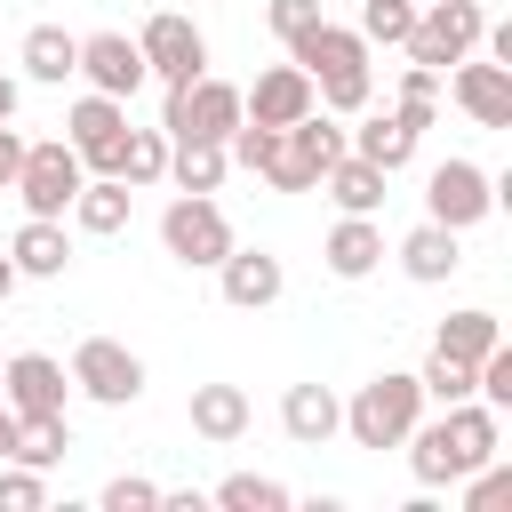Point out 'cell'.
I'll list each match as a JSON object with an SVG mask.
<instances>
[{
    "instance_id": "cell-24",
    "label": "cell",
    "mask_w": 512,
    "mask_h": 512,
    "mask_svg": "<svg viewBox=\"0 0 512 512\" xmlns=\"http://www.w3.org/2000/svg\"><path fill=\"white\" fill-rule=\"evenodd\" d=\"M192 432L216 440V448H232L248 432V392L240 384H192Z\"/></svg>"
},
{
    "instance_id": "cell-29",
    "label": "cell",
    "mask_w": 512,
    "mask_h": 512,
    "mask_svg": "<svg viewBox=\"0 0 512 512\" xmlns=\"http://www.w3.org/2000/svg\"><path fill=\"white\" fill-rule=\"evenodd\" d=\"M112 176H120V184H160V176H168V136H160V128H128Z\"/></svg>"
},
{
    "instance_id": "cell-18",
    "label": "cell",
    "mask_w": 512,
    "mask_h": 512,
    "mask_svg": "<svg viewBox=\"0 0 512 512\" xmlns=\"http://www.w3.org/2000/svg\"><path fill=\"white\" fill-rule=\"evenodd\" d=\"M8 256H16L24 280H64V264H72V232H64V216H24L16 240H8Z\"/></svg>"
},
{
    "instance_id": "cell-11",
    "label": "cell",
    "mask_w": 512,
    "mask_h": 512,
    "mask_svg": "<svg viewBox=\"0 0 512 512\" xmlns=\"http://www.w3.org/2000/svg\"><path fill=\"white\" fill-rule=\"evenodd\" d=\"M64 128H72L64 144L80 152V168H96V176L120 168V144H128V104H120V96H96V88H88V96L64 112Z\"/></svg>"
},
{
    "instance_id": "cell-38",
    "label": "cell",
    "mask_w": 512,
    "mask_h": 512,
    "mask_svg": "<svg viewBox=\"0 0 512 512\" xmlns=\"http://www.w3.org/2000/svg\"><path fill=\"white\" fill-rule=\"evenodd\" d=\"M8 456H16V408L0 400V464H8Z\"/></svg>"
},
{
    "instance_id": "cell-2",
    "label": "cell",
    "mask_w": 512,
    "mask_h": 512,
    "mask_svg": "<svg viewBox=\"0 0 512 512\" xmlns=\"http://www.w3.org/2000/svg\"><path fill=\"white\" fill-rule=\"evenodd\" d=\"M288 64H304L312 72V96H320V112H368V96H376V72H368V40L352 32V24H312V32H296L288 40Z\"/></svg>"
},
{
    "instance_id": "cell-21",
    "label": "cell",
    "mask_w": 512,
    "mask_h": 512,
    "mask_svg": "<svg viewBox=\"0 0 512 512\" xmlns=\"http://www.w3.org/2000/svg\"><path fill=\"white\" fill-rule=\"evenodd\" d=\"M320 192H328L344 216H376V208H384V168H376V160H360V152H344V160H328Z\"/></svg>"
},
{
    "instance_id": "cell-30",
    "label": "cell",
    "mask_w": 512,
    "mask_h": 512,
    "mask_svg": "<svg viewBox=\"0 0 512 512\" xmlns=\"http://www.w3.org/2000/svg\"><path fill=\"white\" fill-rule=\"evenodd\" d=\"M208 504H224V512H288V488L264 480V472H232V480H216Z\"/></svg>"
},
{
    "instance_id": "cell-19",
    "label": "cell",
    "mask_w": 512,
    "mask_h": 512,
    "mask_svg": "<svg viewBox=\"0 0 512 512\" xmlns=\"http://www.w3.org/2000/svg\"><path fill=\"white\" fill-rule=\"evenodd\" d=\"M320 256H328V272H336V280H368V272L384 264V224H376V216H344V224L328 232V248H320Z\"/></svg>"
},
{
    "instance_id": "cell-5",
    "label": "cell",
    "mask_w": 512,
    "mask_h": 512,
    "mask_svg": "<svg viewBox=\"0 0 512 512\" xmlns=\"http://www.w3.org/2000/svg\"><path fill=\"white\" fill-rule=\"evenodd\" d=\"M232 128H240V88H232V80L192 72V80L168 88V112H160V136H168V144H176V136H208V144H224Z\"/></svg>"
},
{
    "instance_id": "cell-8",
    "label": "cell",
    "mask_w": 512,
    "mask_h": 512,
    "mask_svg": "<svg viewBox=\"0 0 512 512\" xmlns=\"http://www.w3.org/2000/svg\"><path fill=\"white\" fill-rule=\"evenodd\" d=\"M488 208H496V176H488L480 160H440V168L424 176V216H432V224L472 232Z\"/></svg>"
},
{
    "instance_id": "cell-12",
    "label": "cell",
    "mask_w": 512,
    "mask_h": 512,
    "mask_svg": "<svg viewBox=\"0 0 512 512\" xmlns=\"http://www.w3.org/2000/svg\"><path fill=\"white\" fill-rule=\"evenodd\" d=\"M64 392H72L64 360H48V352H8L0 360V400L16 416H64Z\"/></svg>"
},
{
    "instance_id": "cell-15",
    "label": "cell",
    "mask_w": 512,
    "mask_h": 512,
    "mask_svg": "<svg viewBox=\"0 0 512 512\" xmlns=\"http://www.w3.org/2000/svg\"><path fill=\"white\" fill-rule=\"evenodd\" d=\"M216 288H224V304H240V312H264V304H280V288H288V272H280V256L272 248H224V264H216Z\"/></svg>"
},
{
    "instance_id": "cell-40",
    "label": "cell",
    "mask_w": 512,
    "mask_h": 512,
    "mask_svg": "<svg viewBox=\"0 0 512 512\" xmlns=\"http://www.w3.org/2000/svg\"><path fill=\"white\" fill-rule=\"evenodd\" d=\"M0 120H16V80L0 72Z\"/></svg>"
},
{
    "instance_id": "cell-28",
    "label": "cell",
    "mask_w": 512,
    "mask_h": 512,
    "mask_svg": "<svg viewBox=\"0 0 512 512\" xmlns=\"http://www.w3.org/2000/svg\"><path fill=\"white\" fill-rule=\"evenodd\" d=\"M72 448V424L64 416H16V456L8 464H32V472H56Z\"/></svg>"
},
{
    "instance_id": "cell-35",
    "label": "cell",
    "mask_w": 512,
    "mask_h": 512,
    "mask_svg": "<svg viewBox=\"0 0 512 512\" xmlns=\"http://www.w3.org/2000/svg\"><path fill=\"white\" fill-rule=\"evenodd\" d=\"M104 512H160V488L136 480V472H120V480L104 488Z\"/></svg>"
},
{
    "instance_id": "cell-25",
    "label": "cell",
    "mask_w": 512,
    "mask_h": 512,
    "mask_svg": "<svg viewBox=\"0 0 512 512\" xmlns=\"http://www.w3.org/2000/svg\"><path fill=\"white\" fill-rule=\"evenodd\" d=\"M344 144H352V152H360V160H376V168H384V176H392V168H408V160H416V128H408V120H400V112H368V120H360V128H352V136H344Z\"/></svg>"
},
{
    "instance_id": "cell-9",
    "label": "cell",
    "mask_w": 512,
    "mask_h": 512,
    "mask_svg": "<svg viewBox=\"0 0 512 512\" xmlns=\"http://www.w3.org/2000/svg\"><path fill=\"white\" fill-rule=\"evenodd\" d=\"M72 384H80L96 408H128V400L144 392V360H136L120 336H80V352H72Z\"/></svg>"
},
{
    "instance_id": "cell-3",
    "label": "cell",
    "mask_w": 512,
    "mask_h": 512,
    "mask_svg": "<svg viewBox=\"0 0 512 512\" xmlns=\"http://www.w3.org/2000/svg\"><path fill=\"white\" fill-rule=\"evenodd\" d=\"M416 416H424V384H416L408 368H384V376H368V384L344 400V432H352V448H400Z\"/></svg>"
},
{
    "instance_id": "cell-22",
    "label": "cell",
    "mask_w": 512,
    "mask_h": 512,
    "mask_svg": "<svg viewBox=\"0 0 512 512\" xmlns=\"http://www.w3.org/2000/svg\"><path fill=\"white\" fill-rule=\"evenodd\" d=\"M128 200H136V184H120V176H88V184L72 192V208H64V216H72L80 232H96V240H112V232L128 224Z\"/></svg>"
},
{
    "instance_id": "cell-20",
    "label": "cell",
    "mask_w": 512,
    "mask_h": 512,
    "mask_svg": "<svg viewBox=\"0 0 512 512\" xmlns=\"http://www.w3.org/2000/svg\"><path fill=\"white\" fill-rule=\"evenodd\" d=\"M72 72H80V32H64V24H32V32H24V80L64 88Z\"/></svg>"
},
{
    "instance_id": "cell-39",
    "label": "cell",
    "mask_w": 512,
    "mask_h": 512,
    "mask_svg": "<svg viewBox=\"0 0 512 512\" xmlns=\"http://www.w3.org/2000/svg\"><path fill=\"white\" fill-rule=\"evenodd\" d=\"M16 280H24V272H16V256H8V248H0V304H8V296H16Z\"/></svg>"
},
{
    "instance_id": "cell-4",
    "label": "cell",
    "mask_w": 512,
    "mask_h": 512,
    "mask_svg": "<svg viewBox=\"0 0 512 512\" xmlns=\"http://www.w3.org/2000/svg\"><path fill=\"white\" fill-rule=\"evenodd\" d=\"M480 32H488V16H480V0H416V24H408V64H424V72H448V64H464L472 48H480Z\"/></svg>"
},
{
    "instance_id": "cell-1",
    "label": "cell",
    "mask_w": 512,
    "mask_h": 512,
    "mask_svg": "<svg viewBox=\"0 0 512 512\" xmlns=\"http://www.w3.org/2000/svg\"><path fill=\"white\" fill-rule=\"evenodd\" d=\"M400 448H408V472H416V488H456L472 464L504 456V424H496V408H488V400H448L432 424L416 416Z\"/></svg>"
},
{
    "instance_id": "cell-26",
    "label": "cell",
    "mask_w": 512,
    "mask_h": 512,
    "mask_svg": "<svg viewBox=\"0 0 512 512\" xmlns=\"http://www.w3.org/2000/svg\"><path fill=\"white\" fill-rule=\"evenodd\" d=\"M224 168H232V152L208 144V136H176V144H168V176H176V192H216Z\"/></svg>"
},
{
    "instance_id": "cell-34",
    "label": "cell",
    "mask_w": 512,
    "mask_h": 512,
    "mask_svg": "<svg viewBox=\"0 0 512 512\" xmlns=\"http://www.w3.org/2000/svg\"><path fill=\"white\" fill-rule=\"evenodd\" d=\"M48 504V480L32 464H0V512H40Z\"/></svg>"
},
{
    "instance_id": "cell-36",
    "label": "cell",
    "mask_w": 512,
    "mask_h": 512,
    "mask_svg": "<svg viewBox=\"0 0 512 512\" xmlns=\"http://www.w3.org/2000/svg\"><path fill=\"white\" fill-rule=\"evenodd\" d=\"M264 16H272V32H280V40H296V32H312V24H320V0H272Z\"/></svg>"
},
{
    "instance_id": "cell-32",
    "label": "cell",
    "mask_w": 512,
    "mask_h": 512,
    "mask_svg": "<svg viewBox=\"0 0 512 512\" xmlns=\"http://www.w3.org/2000/svg\"><path fill=\"white\" fill-rule=\"evenodd\" d=\"M392 112H400V120L424 136V128H432V112H440V72L408 64V72H400V104H392Z\"/></svg>"
},
{
    "instance_id": "cell-14",
    "label": "cell",
    "mask_w": 512,
    "mask_h": 512,
    "mask_svg": "<svg viewBox=\"0 0 512 512\" xmlns=\"http://www.w3.org/2000/svg\"><path fill=\"white\" fill-rule=\"evenodd\" d=\"M312 104L320 96H312V72L304 64H272V72H256V88H240V120H264V128H288Z\"/></svg>"
},
{
    "instance_id": "cell-13",
    "label": "cell",
    "mask_w": 512,
    "mask_h": 512,
    "mask_svg": "<svg viewBox=\"0 0 512 512\" xmlns=\"http://www.w3.org/2000/svg\"><path fill=\"white\" fill-rule=\"evenodd\" d=\"M80 80H88L96 96H120V104H128L152 72H144V48H136L128 32H88V40H80Z\"/></svg>"
},
{
    "instance_id": "cell-17",
    "label": "cell",
    "mask_w": 512,
    "mask_h": 512,
    "mask_svg": "<svg viewBox=\"0 0 512 512\" xmlns=\"http://www.w3.org/2000/svg\"><path fill=\"white\" fill-rule=\"evenodd\" d=\"M280 432H288L296 448H328V440L344 432V400H336L328 384H288V392H280Z\"/></svg>"
},
{
    "instance_id": "cell-37",
    "label": "cell",
    "mask_w": 512,
    "mask_h": 512,
    "mask_svg": "<svg viewBox=\"0 0 512 512\" xmlns=\"http://www.w3.org/2000/svg\"><path fill=\"white\" fill-rule=\"evenodd\" d=\"M16 168H24V136H16L8 120H0V192L16 184Z\"/></svg>"
},
{
    "instance_id": "cell-16",
    "label": "cell",
    "mask_w": 512,
    "mask_h": 512,
    "mask_svg": "<svg viewBox=\"0 0 512 512\" xmlns=\"http://www.w3.org/2000/svg\"><path fill=\"white\" fill-rule=\"evenodd\" d=\"M448 96H456L480 128H512V64H496V56L472 64V56H464V64H448Z\"/></svg>"
},
{
    "instance_id": "cell-6",
    "label": "cell",
    "mask_w": 512,
    "mask_h": 512,
    "mask_svg": "<svg viewBox=\"0 0 512 512\" xmlns=\"http://www.w3.org/2000/svg\"><path fill=\"white\" fill-rule=\"evenodd\" d=\"M160 248H168L176 264H192V272H216L224 248H232V224H224V208H216L208 192H176V200L160 208Z\"/></svg>"
},
{
    "instance_id": "cell-23",
    "label": "cell",
    "mask_w": 512,
    "mask_h": 512,
    "mask_svg": "<svg viewBox=\"0 0 512 512\" xmlns=\"http://www.w3.org/2000/svg\"><path fill=\"white\" fill-rule=\"evenodd\" d=\"M392 256H400V272H408V280H424V288H440V280L464 264V256H456V232H448V224H432V216H424Z\"/></svg>"
},
{
    "instance_id": "cell-33",
    "label": "cell",
    "mask_w": 512,
    "mask_h": 512,
    "mask_svg": "<svg viewBox=\"0 0 512 512\" xmlns=\"http://www.w3.org/2000/svg\"><path fill=\"white\" fill-rule=\"evenodd\" d=\"M416 384H424V400H472V360H456V352H432L424 368H416Z\"/></svg>"
},
{
    "instance_id": "cell-10",
    "label": "cell",
    "mask_w": 512,
    "mask_h": 512,
    "mask_svg": "<svg viewBox=\"0 0 512 512\" xmlns=\"http://www.w3.org/2000/svg\"><path fill=\"white\" fill-rule=\"evenodd\" d=\"M136 48H144V72L152 80H192V72H208V40H200V24L192 16H176V8H160V16H144V32H136Z\"/></svg>"
},
{
    "instance_id": "cell-7",
    "label": "cell",
    "mask_w": 512,
    "mask_h": 512,
    "mask_svg": "<svg viewBox=\"0 0 512 512\" xmlns=\"http://www.w3.org/2000/svg\"><path fill=\"white\" fill-rule=\"evenodd\" d=\"M80 184H88V168H80V152H72L64 136H48V144H24V168H16L24 216H64Z\"/></svg>"
},
{
    "instance_id": "cell-27",
    "label": "cell",
    "mask_w": 512,
    "mask_h": 512,
    "mask_svg": "<svg viewBox=\"0 0 512 512\" xmlns=\"http://www.w3.org/2000/svg\"><path fill=\"white\" fill-rule=\"evenodd\" d=\"M488 344H504V320H496V312H480V304L448 312V320H440V336H432V352H456V360H480Z\"/></svg>"
},
{
    "instance_id": "cell-31",
    "label": "cell",
    "mask_w": 512,
    "mask_h": 512,
    "mask_svg": "<svg viewBox=\"0 0 512 512\" xmlns=\"http://www.w3.org/2000/svg\"><path fill=\"white\" fill-rule=\"evenodd\" d=\"M408 24H416V0H360V24H352V32H360L368 48H400Z\"/></svg>"
}]
</instances>
